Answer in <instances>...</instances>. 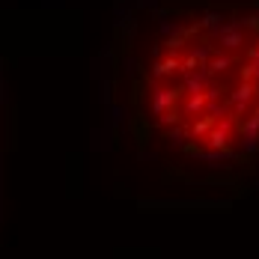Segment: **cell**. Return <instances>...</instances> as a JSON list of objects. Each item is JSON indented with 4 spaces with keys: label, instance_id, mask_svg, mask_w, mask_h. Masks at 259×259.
Returning a JSON list of instances; mask_svg holds the SVG:
<instances>
[{
    "label": "cell",
    "instance_id": "1",
    "mask_svg": "<svg viewBox=\"0 0 259 259\" xmlns=\"http://www.w3.org/2000/svg\"><path fill=\"white\" fill-rule=\"evenodd\" d=\"M107 66L119 134L164 185L259 182V0H137Z\"/></svg>",
    "mask_w": 259,
    "mask_h": 259
},
{
    "label": "cell",
    "instance_id": "2",
    "mask_svg": "<svg viewBox=\"0 0 259 259\" xmlns=\"http://www.w3.org/2000/svg\"><path fill=\"white\" fill-rule=\"evenodd\" d=\"M0 102H3V96H0Z\"/></svg>",
    "mask_w": 259,
    "mask_h": 259
}]
</instances>
